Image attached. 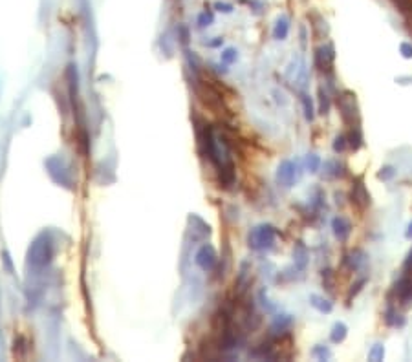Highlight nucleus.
Here are the masks:
<instances>
[{"mask_svg": "<svg viewBox=\"0 0 412 362\" xmlns=\"http://www.w3.org/2000/svg\"><path fill=\"white\" fill-rule=\"evenodd\" d=\"M275 238V231L271 227H257L249 234V245L253 249H266L273 243Z\"/></svg>", "mask_w": 412, "mask_h": 362, "instance_id": "f257e3e1", "label": "nucleus"}, {"mask_svg": "<svg viewBox=\"0 0 412 362\" xmlns=\"http://www.w3.org/2000/svg\"><path fill=\"white\" fill-rule=\"evenodd\" d=\"M339 108H341V116L346 123H352L353 116H358L355 112V96L350 92H345L343 97H339Z\"/></svg>", "mask_w": 412, "mask_h": 362, "instance_id": "f03ea898", "label": "nucleus"}, {"mask_svg": "<svg viewBox=\"0 0 412 362\" xmlns=\"http://www.w3.org/2000/svg\"><path fill=\"white\" fill-rule=\"evenodd\" d=\"M352 201L358 205L359 208L368 207V203H370V194H368V190H366V187L363 185L361 179H358L352 187Z\"/></svg>", "mask_w": 412, "mask_h": 362, "instance_id": "7ed1b4c3", "label": "nucleus"}, {"mask_svg": "<svg viewBox=\"0 0 412 362\" xmlns=\"http://www.w3.org/2000/svg\"><path fill=\"white\" fill-rule=\"evenodd\" d=\"M396 295L401 300V304L412 302V276H403L400 282L396 283Z\"/></svg>", "mask_w": 412, "mask_h": 362, "instance_id": "20e7f679", "label": "nucleus"}, {"mask_svg": "<svg viewBox=\"0 0 412 362\" xmlns=\"http://www.w3.org/2000/svg\"><path fill=\"white\" fill-rule=\"evenodd\" d=\"M333 61H335V51H333L332 44L317 50V64L321 66V70H330Z\"/></svg>", "mask_w": 412, "mask_h": 362, "instance_id": "39448f33", "label": "nucleus"}, {"mask_svg": "<svg viewBox=\"0 0 412 362\" xmlns=\"http://www.w3.org/2000/svg\"><path fill=\"white\" fill-rule=\"evenodd\" d=\"M277 178H278V183L280 185H284V187H291L293 185V181H295V167H293V163L291 161H284L278 167V174H277Z\"/></svg>", "mask_w": 412, "mask_h": 362, "instance_id": "423d86ee", "label": "nucleus"}, {"mask_svg": "<svg viewBox=\"0 0 412 362\" xmlns=\"http://www.w3.org/2000/svg\"><path fill=\"white\" fill-rule=\"evenodd\" d=\"M332 227H333V234H335L341 241H345L346 238L350 236V233H352V225H350V221L343 216L333 218Z\"/></svg>", "mask_w": 412, "mask_h": 362, "instance_id": "0eeeda50", "label": "nucleus"}, {"mask_svg": "<svg viewBox=\"0 0 412 362\" xmlns=\"http://www.w3.org/2000/svg\"><path fill=\"white\" fill-rule=\"evenodd\" d=\"M346 335H348V328H346V324H343V322H337V324H333V328H332L330 340H332L333 344H339V342L345 340Z\"/></svg>", "mask_w": 412, "mask_h": 362, "instance_id": "6e6552de", "label": "nucleus"}, {"mask_svg": "<svg viewBox=\"0 0 412 362\" xmlns=\"http://www.w3.org/2000/svg\"><path fill=\"white\" fill-rule=\"evenodd\" d=\"M311 306L321 313H332V302H328V300L323 298V296H317V295L311 296Z\"/></svg>", "mask_w": 412, "mask_h": 362, "instance_id": "1a4fd4ad", "label": "nucleus"}, {"mask_svg": "<svg viewBox=\"0 0 412 362\" xmlns=\"http://www.w3.org/2000/svg\"><path fill=\"white\" fill-rule=\"evenodd\" d=\"M365 262H366V256L363 251H355V253L350 256V267H352V269H361V267L365 265Z\"/></svg>", "mask_w": 412, "mask_h": 362, "instance_id": "9d476101", "label": "nucleus"}, {"mask_svg": "<svg viewBox=\"0 0 412 362\" xmlns=\"http://www.w3.org/2000/svg\"><path fill=\"white\" fill-rule=\"evenodd\" d=\"M368 358L374 362H379L385 358V346L383 344H374L372 346V350L368 351Z\"/></svg>", "mask_w": 412, "mask_h": 362, "instance_id": "9b49d317", "label": "nucleus"}, {"mask_svg": "<svg viewBox=\"0 0 412 362\" xmlns=\"http://www.w3.org/2000/svg\"><path fill=\"white\" fill-rule=\"evenodd\" d=\"M288 35V21L280 18L275 26V39H284Z\"/></svg>", "mask_w": 412, "mask_h": 362, "instance_id": "f8f14e48", "label": "nucleus"}, {"mask_svg": "<svg viewBox=\"0 0 412 362\" xmlns=\"http://www.w3.org/2000/svg\"><path fill=\"white\" fill-rule=\"evenodd\" d=\"M361 143H363L361 132H359V128L355 126V128H353V132H352V136H350V146L355 150V148H359V146H361Z\"/></svg>", "mask_w": 412, "mask_h": 362, "instance_id": "ddd939ff", "label": "nucleus"}, {"mask_svg": "<svg viewBox=\"0 0 412 362\" xmlns=\"http://www.w3.org/2000/svg\"><path fill=\"white\" fill-rule=\"evenodd\" d=\"M396 2H398V6L401 8V11L412 21V0H396Z\"/></svg>", "mask_w": 412, "mask_h": 362, "instance_id": "4468645a", "label": "nucleus"}, {"mask_svg": "<svg viewBox=\"0 0 412 362\" xmlns=\"http://www.w3.org/2000/svg\"><path fill=\"white\" fill-rule=\"evenodd\" d=\"M326 167L332 168L328 174L333 176V178H337V176H343V165H339L337 161H328V163H326Z\"/></svg>", "mask_w": 412, "mask_h": 362, "instance_id": "2eb2a0df", "label": "nucleus"}, {"mask_svg": "<svg viewBox=\"0 0 412 362\" xmlns=\"http://www.w3.org/2000/svg\"><path fill=\"white\" fill-rule=\"evenodd\" d=\"M394 174H396V170L392 167H383L381 168V172L378 174V178L379 179H383V181H388V179H392L394 178Z\"/></svg>", "mask_w": 412, "mask_h": 362, "instance_id": "dca6fc26", "label": "nucleus"}, {"mask_svg": "<svg viewBox=\"0 0 412 362\" xmlns=\"http://www.w3.org/2000/svg\"><path fill=\"white\" fill-rule=\"evenodd\" d=\"M400 53L405 59H412V44L410 42H401L400 44Z\"/></svg>", "mask_w": 412, "mask_h": 362, "instance_id": "f3484780", "label": "nucleus"}, {"mask_svg": "<svg viewBox=\"0 0 412 362\" xmlns=\"http://www.w3.org/2000/svg\"><path fill=\"white\" fill-rule=\"evenodd\" d=\"M328 110H330V99H328V96L321 90V113H328Z\"/></svg>", "mask_w": 412, "mask_h": 362, "instance_id": "a211bd4d", "label": "nucleus"}, {"mask_svg": "<svg viewBox=\"0 0 412 362\" xmlns=\"http://www.w3.org/2000/svg\"><path fill=\"white\" fill-rule=\"evenodd\" d=\"M319 165H321V159L317 158L315 154H311L310 158H308V167H310L311 172H317V170H319Z\"/></svg>", "mask_w": 412, "mask_h": 362, "instance_id": "6ab92c4d", "label": "nucleus"}, {"mask_svg": "<svg viewBox=\"0 0 412 362\" xmlns=\"http://www.w3.org/2000/svg\"><path fill=\"white\" fill-rule=\"evenodd\" d=\"M345 148H346V138H345V136H339V138H335V141H333V150H335V152H343Z\"/></svg>", "mask_w": 412, "mask_h": 362, "instance_id": "aec40b11", "label": "nucleus"}, {"mask_svg": "<svg viewBox=\"0 0 412 362\" xmlns=\"http://www.w3.org/2000/svg\"><path fill=\"white\" fill-rule=\"evenodd\" d=\"M313 355H315V357H319L321 360H324V358H330V350H328V348H324V346H319V348H315V350H313Z\"/></svg>", "mask_w": 412, "mask_h": 362, "instance_id": "412c9836", "label": "nucleus"}, {"mask_svg": "<svg viewBox=\"0 0 412 362\" xmlns=\"http://www.w3.org/2000/svg\"><path fill=\"white\" fill-rule=\"evenodd\" d=\"M303 103H304V108H306V117H308V119H313V104H311L310 97L304 96Z\"/></svg>", "mask_w": 412, "mask_h": 362, "instance_id": "4be33fe9", "label": "nucleus"}, {"mask_svg": "<svg viewBox=\"0 0 412 362\" xmlns=\"http://www.w3.org/2000/svg\"><path fill=\"white\" fill-rule=\"evenodd\" d=\"M365 282H366V280H359V282L355 283L352 289H350V293H348V304H350V300H352V296H355L359 291H361V288L365 285Z\"/></svg>", "mask_w": 412, "mask_h": 362, "instance_id": "5701e85b", "label": "nucleus"}, {"mask_svg": "<svg viewBox=\"0 0 412 362\" xmlns=\"http://www.w3.org/2000/svg\"><path fill=\"white\" fill-rule=\"evenodd\" d=\"M410 267H412V249L408 251L407 260H405V269H410Z\"/></svg>", "mask_w": 412, "mask_h": 362, "instance_id": "b1692460", "label": "nucleus"}, {"mask_svg": "<svg viewBox=\"0 0 412 362\" xmlns=\"http://www.w3.org/2000/svg\"><path fill=\"white\" fill-rule=\"evenodd\" d=\"M223 59H226V61H233V59H235V51H233V50L226 51V55H223Z\"/></svg>", "mask_w": 412, "mask_h": 362, "instance_id": "393cba45", "label": "nucleus"}, {"mask_svg": "<svg viewBox=\"0 0 412 362\" xmlns=\"http://www.w3.org/2000/svg\"><path fill=\"white\" fill-rule=\"evenodd\" d=\"M405 236H407L408 240H412V221L408 223V229H407V233H405Z\"/></svg>", "mask_w": 412, "mask_h": 362, "instance_id": "a878e982", "label": "nucleus"}]
</instances>
